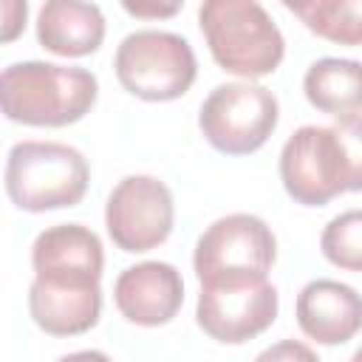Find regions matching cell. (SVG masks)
Here are the masks:
<instances>
[{
    "instance_id": "cell-2",
    "label": "cell",
    "mask_w": 362,
    "mask_h": 362,
    "mask_svg": "<svg viewBox=\"0 0 362 362\" xmlns=\"http://www.w3.org/2000/svg\"><path fill=\"white\" fill-rule=\"evenodd\" d=\"M198 25L215 65L238 79L257 82L286 57L283 31L257 0H206L198 6Z\"/></svg>"
},
{
    "instance_id": "cell-14",
    "label": "cell",
    "mask_w": 362,
    "mask_h": 362,
    "mask_svg": "<svg viewBox=\"0 0 362 362\" xmlns=\"http://www.w3.org/2000/svg\"><path fill=\"white\" fill-rule=\"evenodd\" d=\"M37 42L57 57H88L105 42V14L85 0H48L37 11Z\"/></svg>"
},
{
    "instance_id": "cell-5",
    "label": "cell",
    "mask_w": 362,
    "mask_h": 362,
    "mask_svg": "<svg viewBox=\"0 0 362 362\" xmlns=\"http://www.w3.org/2000/svg\"><path fill=\"white\" fill-rule=\"evenodd\" d=\"M113 71L130 96L144 102H173L195 85L198 57L175 31L139 28L116 45Z\"/></svg>"
},
{
    "instance_id": "cell-8",
    "label": "cell",
    "mask_w": 362,
    "mask_h": 362,
    "mask_svg": "<svg viewBox=\"0 0 362 362\" xmlns=\"http://www.w3.org/2000/svg\"><path fill=\"white\" fill-rule=\"evenodd\" d=\"M175 223L173 189L147 173L124 175L107 195L105 229L110 240L130 255L161 246Z\"/></svg>"
},
{
    "instance_id": "cell-20",
    "label": "cell",
    "mask_w": 362,
    "mask_h": 362,
    "mask_svg": "<svg viewBox=\"0 0 362 362\" xmlns=\"http://www.w3.org/2000/svg\"><path fill=\"white\" fill-rule=\"evenodd\" d=\"M28 17L25 0H3L0 3V42H11L23 34Z\"/></svg>"
},
{
    "instance_id": "cell-12",
    "label": "cell",
    "mask_w": 362,
    "mask_h": 362,
    "mask_svg": "<svg viewBox=\"0 0 362 362\" xmlns=\"http://www.w3.org/2000/svg\"><path fill=\"white\" fill-rule=\"evenodd\" d=\"M300 331L320 345H342L362 331V294L339 280H308L294 303Z\"/></svg>"
},
{
    "instance_id": "cell-3",
    "label": "cell",
    "mask_w": 362,
    "mask_h": 362,
    "mask_svg": "<svg viewBox=\"0 0 362 362\" xmlns=\"http://www.w3.org/2000/svg\"><path fill=\"white\" fill-rule=\"evenodd\" d=\"M6 195L23 212L65 209L85 198L90 164L74 144L65 141H17L6 156Z\"/></svg>"
},
{
    "instance_id": "cell-17",
    "label": "cell",
    "mask_w": 362,
    "mask_h": 362,
    "mask_svg": "<svg viewBox=\"0 0 362 362\" xmlns=\"http://www.w3.org/2000/svg\"><path fill=\"white\" fill-rule=\"evenodd\" d=\"M325 260L345 272H362V209H345L334 215L320 235Z\"/></svg>"
},
{
    "instance_id": "cell-21",
    "label": "cell",
    "mask_w": 362,
    "mask_h": 362,
    "mask_svg": "<svg viewBox=\"0 0 362 362\" xmlns=\"http://www.w3.org/2000/svg\"><path fill=\"white\" fill-rule=\"evenodd\" d=\"M122 8L130 14V17H141V20H164V17H173L181 11V0H141V3H133V0H124Z\"/></svg>"
},
{
    "instance_id": "cell-4",
    "label": "cell",
    "mask_w": 362,
    "mask_h": 362,
    "mask_svg": "<svg viewBox=\"0 0 362 362\" xmlns=\"http://www.w3.org/2000/svg\"><path fill=\"white\" fill-rule=\"evenodd\" d=\"M277 260L272 226L252 212H229L212 221L195 240L192 269L201 286H235L269 280Z\"/></svg>"
},
{
    "instance_id": "cell-1",
    "label": "cell",
    "mask_w": 362,
    "mask_h": 362,
    "mask_svg": "<svg viewBox=\"0 0 362 362\" xmlns=\"http://www.w3.org/2000/svg\"><path fill=\"white\" fill-rule=\"evenodd\" d=\"M99 96V79L88 68L25 59L3 68L0 107L8 122L28 127H65L85 119Z\"/></svg>"
},
{
    "instance_id": "cell-6",
    "label": "cell",
    "mask_w": 362,
    "mask_h": 362,
    "mask_svg": "<svg viewBox=\"0 0 362 362\" xmlns=\"http://www.w3.org/2000/svg\"><path fill=\"white\" fill-rule=\"evenodd\" d=\"M280 122L277 96L260 82H223L209 90L198 110L201 136L226 156H249L260 150Z\"/></svg>"
},
{
    "instance_id": "cell-18",
    "label": "cell",
    "mask_w": 362,
    "mask_h": 362,
    "mask_svg": "<svg viewBox=\"0 0 362 362\" xmlns=\"http://www.w3.org/2000/svg\"><path fill=\"white\" fill-rule=\"evenodd\" d=\"M348 161V192H362V116L348 122H334Z\"/></svg>"
},
{
    "instance_id": "cell-16",
    "label": "cell",
    "mask_w": 362,
    "mask_h": 362,
    "mask_svg": "<svg viewBox=\"0 0 362 362\" xmlns=\"http://www.w3.org/2000/svg\"><path fill=\"white\" fill-rule=\"evenodd\" d=\"M303 25L337 45H362V0H286Z\"/></svg>"
},
{
    "instance_id": "cell-7",
    "label": "cell",
    "mask_w": 362,
    "mask_h": 362,
    "mask_svg": "<svg viewBox=\"0 0 362 362\" xmlns=\"http://www.w3.org/2000/svg\"><path fill=\"white\" fill-rule=\"evenodd\" d=\"M280 181L303 206H322L348 192V161L334 124H303L280 150Z\"/></svg>"
},
{
    "instance_id": "cell-19",
    "label": "cell",
    "mask_w": 362,
    "mask_h": 362,
    "mask_svg": "<svg viewBox=\"0 0 362 362\" xmlns=\"http://www.w3.org/2000/svg\"><path fill=\"white\" fill-rule=\"evenodd\" d=\"M255 362H320V356L303 339H280V342L263 348L255 356Z\"/></svg>"
},
{
    "instance_id": "cell-13",
    "label": "cell",
    "mask_w": 362,
    "mask_h": 362,
    "mask_svg": "<svg viewBox=\"0 0 362 362\" xmlns=\"http://www.w3.org/2000/svg\"><path fill=\"white\" fill-rule=\"evenodd\" d=\"M28 314L51 337H76L90 331L102 317V286H54L31 280Z\"/></svg>"
},
{
    "instance_id": "cell-11",
    "label": "cell",
    "mask_w": 362,
    "mask_h": 362,
    "mask_svg": "<svg viewBox=\"0 0 362 362\" xmlns=\"http://www.w3.org/2000/svg\"><path fill=\"white\" fill-rule=\"evenodd\" d=\"M119 314L141 328H158L175 320L184 303V277L167 260H141L119 272L113 283Z\"/></svg>"
},
{
    "instance_id": "cell-10",
    "label": "cell",
    "mask_w": 362,
    "mask_h": 362,
    "mask_svg": "<svg viewBox=\"0 0 362 362\" xmlns=\"http://www.w3.org/2000/svg\"><path fill=\"white\" fill-rule=\"evenodd\" d=\"M34 280L54 286H102L105 249L93 229L82 223L45 226L31 243Z\"/></svg>"
},
{
    "instance_id": "cell-15",
    "label": "cell",
    "mask_w": 362,
    "mask_h": 362,
    "mask_svg": "<svg viewBox=\"0 0 362 362\" xmlns=\"http://www.w3.org/2000/svg\"><path fill=\"white\" fill-rule=\"evenodd\" d=\"M303 93L311 107L348 122L362 116V62L342 57L314 59L303 74Z\"/></svg>"
},
{
    "instance_id": "cell-22",
    "label": "cell",
    "mask_w": 362,
    "mask_h": 362,
    "mask_svg": "<svg viewBox=\"0 0 362 362\" xmlns=\"http://www.w3.org/2000/svg\"><path fill=\"white\" fill-rule=\"evenodd\" d=\"M57 362H113L105 351H96V348H85V351H74V354H65L59 356Z\"/></svg>"
},
{
    "instance_id": "cell-9",
    "label": "cell",
    "mask_w": 362,
    "mask_h": 362,
    "mask_svg": "<svg viewBox=\"0 0 362 362\" xmlns=\"http://www.w3.org/2000/svg\"><path fill=\"white\" fill-rule=\"evenodd\" d=\"M280 297L269 280L235 286H201L195 303L198 328L223 345H243L277 320Z\"/></svg>"
},
{
    "instance_id": "cell-23",
    "label": "cell",
    "mask_w": 362,
    "mask_h": 362,
    "mask_svg": "<svg viewBox=\"0 0 362 362\" xmlns=\"http://www.w3.org/2000/svg\"><path fill=\"white\" fill-rule=\"evenodd\" d=\"M351 362H362V345L354 351V356H351Z\"/></svg>"
}]
</instances>
